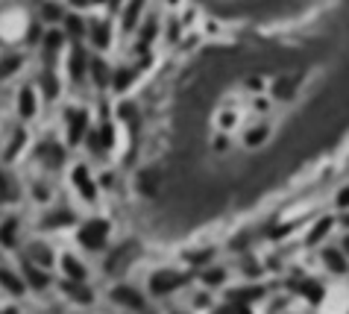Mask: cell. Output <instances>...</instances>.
Returning a JSON list of instances; mask_svg holds the SVG:
<instances>
[{
    "instance_id": "obj_1",
    "label": "cell",
    "mask_w": 349,
    "mask_h": 314,
    "mask_svg": "<svg viewBox=\"0 0 349 314\" xmlns=\"http://www.w3.org/2000/svg\"><path fill=\"white\" fill-rule=\"evenodd\" d=\"M109 235H112V223L103 221V218H91V221H85L80 226L77 241H80V247H85L88 253H100V250H106V244H109Z\"/></svg>"
},
{
    "instance_id": "obj_2",
    "label": "cell",
    "mask_w": 349,
    "mask_h": 314,
    "mask_svg": "<svg viewBox=\"0 0 349 314\" xmlns=\"http://www.w3.org/2000/svg\"><path fill=\"white\" fill-rule=\"evenodd\" d=\"M188 279H191L188 273H179V270L164 268V270H156L150 279H147V288H150V294H156V297H167V294L185 288Z\"/></svg>"
},
{
    "instance_id": "obj_3",
    "label": "cell",
    "mask_w": 349,
    "mask_h": 314,
    "mask_svg": "<svg viewBox=\"0 0 349 314\" xmlns=\"http://www.w3.org/2000/svg\"><path fill=\"white\" fill-rule=\"evenodd\" d=\"M138 241L135 238H129V241H123L120 247H115L112 253H109V258H106V273H120V270L127 268V264H132V258L138 256Z\"/></svg>"
},
{
    "instance_id": "obj_4",
    "label": "cell",
    "mask_w": 349,
    "mask_h": 314,
    "mask_svg": "<svg viewBox=\"0 0 349 314\" xmlns=\"http://www.w3.org/2000/svg\"><path fill=\"white\" fill-rule=\"evenodd\" d=\"M65 120H68V144H80L88 135V112L85 109H68L65 112Z\"/></svg>"
},
{
    "instance_id": "obj_5",
    "label": "cell",
    "mask_w": 349,
    "mask_h": 314,
    "mask_svg": "<svg viewBox=\"0 0 349 314\" xmlns=\"http://www.w3.org/2000/svg\"><path fill=\"white\" fill-rule=\"evenodd\" d=\"M112 300L117 305L129 308V311H144V305H147V297L138 288H132V285H115L112 288Z\"/></svg>"
},
{
    "instance_id": "obj_6",
    "label": "cell",
    "mask_w": 349,
    "mask_h": 314,
    "mask_svg": "<svg viewBox=\"0 0 349 314\" xmlns=\"http://www.w3.org/2000/svg\"><path fill=\"white\" fill-rule=\"evenodd\" d=\"M70 182H73V188L80 191V197L85 200V203H94V200H97V182H94L91 171H88L85 164H77V167H73Z\"/></svg>"
},
{
    "instance_id": "obj_7",
    "label": "cell",
    "mask_w": 349,
    "mask_h": 314,
    "mask_svg": "<svg viewBox=\"0 0 349 314\" xmlns=\"http://www.w3.org/2000/svg\"><path fill=\"white\" fill-rule=\"evenodd\" d=\"M35 159L44 164V167L56 171V167H62V162H65V147L56 144V141H41V144L35 147Z\"/></svg>"
},
{
    "instance_id": "obj_8",
    "label": "cell",
    "mask_w": 349,
    "mask_h": 314,
    "mask_svg": "<svg viewBox=\"0 0 349 314\" xmlns=\"http://www.w3.org/2000/svg\"><path fill=\"white\" fill-rule=\"evenodd\" d=\"M88 62L91 59L85 56V50H82V44H73V50H70V59H68V77L73 82H80L88 77Z\"/></svg>"
},
{
    "instance_id": "obj_9",
    "label": "cell",
    "mask_w": 349,
    "mask_h": 314,
    "mask_svg": "<svg viewBox=\"0 0 349 314\" xmlns=\"http://www.w3.org/2000/svg\"><path fill=\"white\" fill-rule=\"evenodd\" d=\"M27 261L30 264H35V268H41V270H47V268H53V250L47 244H41V241H33V244L27 247Z\"/></svg>"
},
{
    "instance_id": "obj_10",
    "label": "cell",
    "mask_w": 349,
    "mask_h": 314,
    "mask_svg": "<svg viewBox=\"0 0 349 314\" xmlns=\"http://www.w3.org/2000/svg\"><path fill=\"white\" fill-rule=\"evenodd\" d=\"M62 294L65 297H70L73 303H80V305H91L94 303V291L85 285V282H68V279H62Z\"/></svg>"
},
{
    "instance_id": "obj_11",
    "label": "cell",
    "mask_w": 349,
    "mask_h": 314,
    "mask_svg": "<svg viewBox=\"0 0 349 314\" xmlns=\"http://www.w3.org/2000/svg\"><path fill=\"white\" fill-rule=\"evenodd\" d=\"M59 264H62V273H65V279H68V282H85V279H88V268H85L77 256L65 253Z\"/></svg>"
},
{
    "instance_id": "obj_12",
    "label": "cell",
    "mask_w": 349,
    "mask_h": 314,
    "mask_svg": "<svg viewBox=\"0 0 349 314\" xmlns=\"http://www.w3.org/2000/svg\"><path fill=\"white\" fill-rule=\"evenodd\" d=\"M23 285L27 288H33V291H44L47 285H50V273L41 268H35V264H30V261H23Z\"/></svg>"
},
{
    "instance_id": "obj_13",
    "label": "cell",
    "mask_w": 349,
    "mask_h": 314,
    "mask_svg": "<svg viewBox=\"0 0 349 314\" xmlns=\"http://www.w3.org/2000/svg\"><path fill=\"white\" fill-rule=\"evenodd\" d=\"M35 112H38V94H35L33 85H27V88H21V94H18V115H21L23 120H30V117H35Z\"/></svg>"
},
{
    "instance_id": "obj_14",
    "label": "cell",
    "mask_w": 349,
    "mask_h": 314,
    "mask_svg": "<svg viewBox=\"0 0 349 314\" xmlns=\"http://www.w3.org/2000/svg\"><path fill=\"white\" fill-rule=\"evenodd\" d=\"M135 188H138L141 197H156V191H159V174H156L153 167L138 171V176H135Z\"/></svg>"
},
{
    "instance_id": "obj_15",
    "label": "cell",
    "mask_w": 349,
    "mask_h": 314,
    "mask_svg": "<svg viewBox=\"0 0 349 314\" xmlns=\"http://www.w3.org/2000/svg\"><path fill=\"white\" fill-rule=\"evenodd\" d=\"M85 35L91 38V44L97 47V50H109V44H112V27L106 21H94Z\"/></svg>"
},
{
    "instance_id": "obj_16",
    "label": "cell",
    "mask_w": 349,
    "mask_h": 314,
    "mask_svg": "<svg viewBox=\"0 0 349 314\" xmlns=\"http://www.w3.org/2000/svg\"><path fill=\"white\" fill-rule=\"evenodd\" d=\"M88 77L94 80L97 88H109L112 85V70H109V65H106L103 59H91L88 62Z\"/></svg>"
},
{
    "instance_id": "obj_17",
    "label": "cell",
    "mask_w": 349,
    "mask_h": 314,
    "mask_svg": "<svg viewBox=\"0 0 349 314\" xmlns=\"http://www.w3.org/2000/svg\"><path fill=\"white\" fill-rule=\"evenodd\" d=\"M18 197H21V188L15 182V176L0 167V203H15Z\"/></svg>"
},
{
    "instance_id": "obj_18",
    "label": "cell",
    "mask_w": 349,
    "mask_h": 314,
    "mask_svg": "<svg viewBox=\"0 0 349 314\" xmlns=\"http://www.w3.org/2000/svg\"><path fill=\"white\" fill-rule=\"evenodd\" d=\"M0 285H3V291L15 294V297H21L23 291H27V285H23V279L15 273V270L9 268H0Z\"/></svg>"
},
{
    "instance_id": "obj_19",
    "label": "cell",
    "mask_w": 349,
    "mask_h": 314,
    "mask_svg": "<svg viewBox=\"0 0 349 314\" xmlns=\"http://www.w3.org/2000/svg\"><path fill=\"white\" fill-rule=\"evenodd\" d=\"M18 229H21V223L18 218H6V221L0 223V247H15L18 244Z\"/></svg>"
},
{
    "instance_id": "obj_20",
    "label": "cell",
    "mask_w": 349,
    "mask_h": 314,
    "mask_svg": "<svg viewBox=\"0 0 349 314\" xmlns=\"http://www.w3.org/2000/svg\"><path fill=\"white\" fill-rule=\"evenodd\" d=\"M323 261H326V268L332 270V273H346V256L340 253V250H335V247H326L323 250Z\"/></svg>"
},
{
    "instance_id": "obj_21",
    "label": "cell",
    "mask_w": 349,
    "mask_h": 314,
    "mask_svg": "<svg viewBox=\"0 0 349 314\" xmlns=\"http://www.w3.org/2000/svg\"><path fill=\"white\" fill-rule=\"evenodd\" d=\"M41 44H44V56L53 59L59 53V47L65 44V33H62V30H47V33L41 35Z\"/></svg>"
},
{
    "instance_id": "obj_22",
    "label": "cell",
    "mask_w": 349,
    "mask_h": 314,
    "mask_svg": "<svg viewBox=\"0 0 349 314\" xmlns=\"http://www.w3.org/2000/svg\"><path fill=\"white\" fill-rule=\"evenodd\" d=\"M62 27H65L62 33L70 35V38H77V41L88 33V27H85V21H82L80 15H65V18H62Z\"/></svg>"
},
{
    "instance_id": "obj_23",
    "label": "cell",
    "mask_w": 349,
    "mask_h": 314,
    "mask_svg": "<svg viewBox=\"0 0 349 314\" xmlns=\"http://www.w3.org/2000/svg\"><path fill=\"white\" fill-rule=\"evenodd\" d=\"M200 279H203V285H209V288H220L223 282H226V268L206 264V268H203V273H200Z\"/></svg>"
},
{
    "instance_id": "obj_24",
    "label": "cell",
    "mask_w": 349,
    "mask_h": 314,
    "mask_svg": "<svg viewBox=\"0 0 349 314\" xmlns=\"http://www.w3.org/2000/svg\"><path fill=\"white\" fill-rule=\"evenodd\" d=\"M267 138H270V127H267V124H256V127H250L244 132V144H246V147H261Z\"/></svg>"
},
{
    "instance_id": "obj_25",
    "label": "cell",
    "mask_w": 349,
    "mask_h": 314,
    "mask_svg": "<svg viewBox=\"0 0 349 314\" xmlns=\"http://www.w3.org/2000/svg\"><path fill=\"white\" fill-rule=\"evenodd\" d=\"M70 223H73V211L70 209H56L41 221V226H44V229H56V226H70Z\"/></svg>"
},
{
    "instance_id": "obj_26",
    "label": "cell",
    "mask_w": 349,
    "mask_h": 314,
    "mask_svg": "<svg viewBox=\"0 0 349 314\" xmlns=\"http://www.w3.org/2000/svg\"><path fill=\"white\" fill-rule=\"evenodd\" d=\"M132 82H135V70L132 68H117V70H112V88H115V91H127L129 85H132Z\"/></svg>"
},
{
    "instance_id": "obj_27",
    "label": "cell",
    "mask_w": 349,
    "mask_h": 314,
    "mask_svg": "<svg viewBox=\"0 0 349 314\" xmlns=\"http://www.w3.org/2000/svg\"><path fill=\"white\" fill-rule=\"evenodd\" d=\"M293 91H296V80L293 77H279V80L273 82V97L276 100H291Z\"/></svg>"
},
{
    "instance_id": "obj_28",
    "label": "cell",
    "mask_w": 349,
    "mask_h": 314,
    "mask_svg": "<svg viewBox=\"0 0 349 314\" xmlns=\"http://www.w3.org/2000/svg\"><path fill=\"white\" fill-rule=\"evenodd\" d=\"M296 294H303L308 303H320L323 300V285L314 279H305L303 285H296Z\"/></svg>"
},
{
    "instance_id": "obj_29",
    "label": "cell",
    "mask_w": 349,
    "mask_h": 314,
    "mask_svg": "<svg viewBox=\"0 0 349 314\" xmlns=\"http://www.w3.org/2000/svg\"><path fill=\"white\" fill-rule=\"evenodd\" d=\"M261 288L258 285H253V288H244V291H229V303H244V305H250L253 300H258L261 297Z\"/></svg>"
},
{
    "instance_id": "obj_30",
    "label": "cell",
    "mask_w": 349,
    "mask_h": 314,
    "mask_svg": "<svg viewBox=\"0 0 349 314\" xmlns=\"http://www.w3.org/2000/svg\"><path fill=\"white\" fill-rule=\"evenodd\" d=\"M329 229H332V218H323L320 223H314V229L308 232L305 244H320V241H323V238L329 235Z\"/></svg>"
},
{
    "instance_id": "obj_31",
    "label": "cell",
    "mask_w": 349,
    "mask_h": 314,
    "mask_svg": "<svg viewBox=\"0 0 349 314\" xmlns=\"http://www.w3.org/2000/svg\"><path fill=\"white\" fill-rule=\"evenodd\" d=\"M41 91H44L47 100H53V97L59 94V80H56L53 70H44V74H41Z\"/></svg>"
},
{
    "instance_id": "obj_32",
    "label": "cell",
    "mask_w": 349,
    "mask_h": 314,
    "mask_svg": "<svg viewBox=\"0 0 349 314\" xmlns=\"http://www.w3.org/2000/svg\"><path fill=\"white\" fill-rule=\"evenodd\" d=\"M117 115L123 117L129 127H138V106L132 103V100H123V103L117 106Z\"/></svg>"
},
{
    "instance_id": "obj_33",
    "label": "cell",
    "mask_w": 349,
    "mask_h": 314,
    "mask_svg": "<svg viewBox=\"0 0 349 314\" xmlns=\"http://www.w3.org/2000/svg\"><path fill=\"white\" fill-rule=\"evenodd\" d=\"M18 68H21V56H3L0 59V80L12 77Z\"/></svg>"
},
{
    "instance_id": "obj_34",
    "label": "cell",
    "mask_w": 349,
    "mask_h": 314,
    "mask_svg": "<svg viewBox=\"0 0 349 314\" xmlns=\"http://www.w3.org/2000/svg\"><path fill=\"white\" fill-rule=\"evenodd\" d=\"M41 18L50 21V23H62L65 12H62V6H56V3H44V6H41Z\"/></svg>"
},
{
    "instance_id": "obj_35",
    "label": "cell",
    "mask_w": 349,
    "mask_h": 314,
    "mask_svg": "<svg viewBox=\"0 0 349 314\" xmlns=\"http://www.w3.org/2000/svg\"><path fill=\"white\" fill-rule=\"evenodd\" d=\"M138 15H141V3H129L127 9H123V30L132 33V27H135V21H138Z\"/></svg>"
},
{
    "instance_id": "obj_36",
    "label": "cell",
    "mask_w": 349,
    "mask_h": 314,
    "mask_svg": "<svg viewBox=\"0 0 349 314\" xmlns=\"http://www.w3.org/2000/svg\"><path fill=\"white\" fill-rule=\"evenodd\" d=\"M23 141H27V132L23 129H18L15 135H12V141H9V150H6V159H15L18 153L23 150Z\"/></svg>"
},
{
    "instance_id": "obj_37",
    "label": "cell",
    "mask_w": 349,
    "mask_h": 314,
    "mask_svg": "<svg viewBox=\"0 0 349 314\" xmlns=\"http://www.w3.org/2000/svg\"><path fill=\"white\" fill-rule=\"evenodd\" d=\"M156 33H159V23H156V21H147V23H144V30H141V50H144V47H147L153 38H156Z\"/></svg>"
},
{
    "instance_id": "obj_38",
    "label": "cell",
    "mask_w": 349,
    "mask_h": 314,
    "mask_svg": "<svg viewBox=\"0 0 349 314\" xmlns=\"http://www.w3.org/2000/svg\"><path fill=\"white\" fill-rule=\"evenodd\" d=\"M97 135H100V147H103V150H109V147L115 144V132H112V124H109V120L100 127V132H97Z\"/></svg>"
},
{
    "instance_id": "obj_39",
    "label": "cell",
    "mask_w": 349,
    "mask_h": 314,
    "mask_svg": "<svg viewBox=\"0 0 349 314\" xmlns=\"http://www.w3.org/2000/svg\"><path fill=\"white\" fill-rule=\"evenodd\" d=\"M211 256H214V250L209 247V250H203V253H191V256H188V261H191V264H197V268H200V264L206 268V261H209Z\"/></svg>"
},
{
    "instance_id": "obj_40",
    "label": "cell",
    "mask_w": 349,
    "mask_h": 314,
    "mask_svg": "<svg viewBox=\"0 0 349 314\" xmlns=\"http://www.w3.org/2000/svg\"><path fill=\"white\" fill-rule=\"evenodd\" d=\"M335 203H338V209H349V185L340 188L338 197H335Z\"/></svg>"
},
{
    "instance_id": "obj_41",
    "label": "cell",
    "mask_w": 349,
    "mask_h": 314,
    "mask_svg": "<svg viewBox=\"0 0 349 314\" xmlns=\"http://www.w3.org/2000/svg\"><path fill=\"white\" fill-rule=\"evenodd\" d=\"M211 147H214V153H226V150H229V138L217 135V138L211 141Z\"/></svg>"
},
{
    "instance_id": "obj_42",
    "label": "cell",
    "mask_w": 349,
    "mask_h": 314,
    "mask_svg": "<svg viewBox=\"0 0 349 314\" xmlns=\"http://www.w3.org/2000/svg\"><path fill=\"white\" fill-rule=\"evenodd\" d=\"M33 197H35V200H41V203H44V200L50 197V194H47V185H38V182H35V185H33Z\"/></svg>"
},
{
    "instance_id": "obj_43",
    "label": "cell",
    "mask_w": 349,
    "mask_h": 314,
    "mask_svg": "<svg viewBox=\"0 0 349 314\" xmlns=\"http://www.w3.org/2000/svg\"><path fill=\"white\" fill-rule=\"evenodd\" d=\"M217 120H220V127H223V129H229V127L235 124V112H223V115L217 117Z\"/></svg>"
},
{
    "instance_id": "obj_44",
    "label": "cell",
    "mask_w": 349,
    "mask_h": 314,
    "mask_svg": "<svg viewBox=\"0 0 349 314\" xmlns=\"http://www.w3.org/2000/svg\"><path fill=\"white\" fill-rule=\"evenodd\" d=\"M229 308H232V314H253V308L244 303H229Z\"/></svg>"
},
{
    "instance_id": "obj_45",
    "label": "cell",
    "mask_w": 349,
    "mask_h": 314,
    "mask_svg": "<svg viewBox=\"0 0 349 314\" xmlns=\"http://www.w3.org/2000/svg\"><path fill=\"white\" fill-rule=\"evenodd\" d=\"M244 273H246V276H258V273H261V268H256V261H246V264H244Z\"/></svg>"
},
{
    "instance_id": "obj_46",
    "label": "cell",
    "mask_w": 349,
    "mask_h": 314,
    "mask_svg": "<svg viewBox=\"0 0 349 314\" xmlns=\"http://www.w3.org/2000/svg\"><path fill=\"white\" fill-rule=\"evenodd\" d=\"M100 185L112 188V185H115V176H112V174H103V176H100Z\"/></svg>"
},
{
    "instance_id": "obj_47",
    "label": "cell",
    "mask_w": 349,
    "mask_h": 314,
    "mask_svg": "<svg viewBox=\"0 0 349 314\" xmlns=\"http://www.w3.org/2000/svg\"><path fill=\"white\" fill-rule=\"evenodd\" d=\"M340 253H343V256L349 258V235H343V241H340V247H338Z\"/></svg>"
},
{
    "instance_id": "obj_48",
    "label": "cell",
    "mask_w": 349,
    "mask_h": 314,
    "mask_svg": "<svg viewBox=\"0 0 349 314\" xmlns=\"http://www.w3.org/2000/svg\"><path fill=\"white\" fill-rule=\"evenodd\" d=\"M194 305H209V297H206V294H200V297H194Z\"/></svg>"
},
{
    "instance_id": "obj_49",
    "label": "cell",
    "mask_w": 349,
    "mask_h": 314,
    "mask_svg": "<svg viewBox=\"0 0 349 314\" xmlns=\"http://www.w3.org/2000/svg\"><path fill=\"white\" fill-rule=\"evenodd\" d=\"M246 88H253V91H258V88H261V80H246Z\"/></svg>"
},
{
    "instance_id": "obj_50",
    "label": "cell",
    "mask_w": 349,
    "mask_h": 314,
    "mask_svg": "<svg viewBox=\"0 0 349 314\" xmlns=\"http://www.w3.org/2000/svg\"><path fill=\"white\" fill-rule=\"evenodd\" d=\"M214 314H232V308H229V305H220V308H214Z\"/></svg>"
},
{
    "instance_id": "obj_51",
    "label": "cell",
    "mask_w": 349,
    "mask_h": 314,
    "mask_svg": "<svg viewBox=\"0 0 349 314\" xmlns=\"http://www.w3.org/2000/svg\"><path fill=\"white\" fill-rule=\"evenodd\" d=\"M0 314H18V308H3Z\"/></svg>"
},
{
    "instance_id": "obj_52",
    "label": "cell",
    "mask_w": 349,
    "mask_h": 314,
    "mask_svg": "<svg viewBox=\"0 0 349 314\" xmlns=\"http://www.w3.org/2000/svg\"><path fill=\"white\" fill-rule=\"evenodd\" d=\"M343 226H349V211H346V214H343Z\"/></svg>"
}]
</instances>
